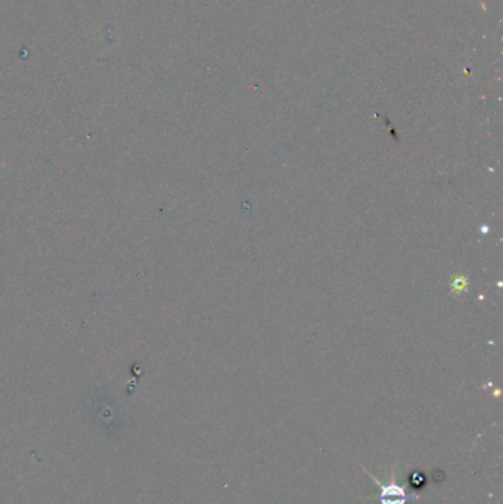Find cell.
I'll list each match as a JSON object with an SVG mask.
<instances>
[{
    "label": "cell",
    "instance_id": "6da1fadb",
    "mask_svg": "<svg viewBox=\"0 0 503 504\" xmlns=\"http://www.w3.org/2000/svg\"><path fill=\"white\" fill-rule=\"evenodd\" d=\"M369 476L381 488V494H380V501H381V504H407V501H413V500H418L419 498V495L407 494L406 489L403 488L401 485H398L394 479L390 481V482H381L373 475L369 474Z\"/></svg>",
    "mask_w": 503,
    "mask_h": 504
}]
</instances>
